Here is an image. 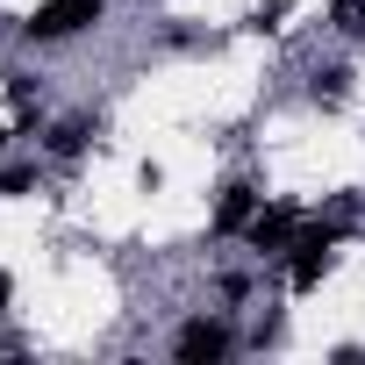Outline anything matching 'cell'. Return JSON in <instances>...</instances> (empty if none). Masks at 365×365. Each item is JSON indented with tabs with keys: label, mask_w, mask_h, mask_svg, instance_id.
<instances>
[{
	"label": "cell",
	"mask_w": 365,
	"mask_h": 365,
	"mask_svg": "<svg viewBox=\"0 0 365 365\" xmlns=\"http://www.w3.org/2000/svg\"><path fill=\"white\" fill-rule=\"evenodd\" d=\"M79 143H86V122H58L51 129V150L58 158H79Z\"/></svg>",
	"instance_id": "6"
},
{
	"label": "cell",
	"mask_w": 365,
	"mask_h": 365,
	"mask_svg": "<svg viewBox=\"0 0 365 365\" xmlns=\"http://www.w3.org/2000/svg\"><path fill=\"white\" fill-rule=\"evenodd\" d=\"M287 22V0H265V8H258V29H279Z\"/></svg>",
	"instance_id": "9"
},
{
	"label": "cell",
	"mask_w": 365,
	"mask_h": 365,
	"mask_svg": "<svg viewBox=\"0 0 365 365\" xmlns=\"http://www.w3.org/2000/svg\"><path fill=\"white\" fill-rule=\"evenodd\" d=\"M29 187H36L29 165H8V172H0V194H29Z\"/></svg>",
	"instance_id": "8"
},
{
	"label": "cell",
	"mask_w": 365,
	"mask_h": 365,
	"mask_svg": "<svg viewBox=\"0 0 365 365\" xmlns=\"http://www.w3.org/2000/svg\"><path fill=\"white\" fill-rule=\"evenodd\" d=\"M251 244L258 251H287L294 244V208H258L251 215Z\"/></svg>",
	"instance_id": "4"
},
{
	"label": "cell",
	"mask_w": 365,
	"mask_h": 365,
	"mask_svg": "<svg viewBox=\"0 0 365 365\" xmlns=\"http://www.w3.org/2000/svg\"><path fill=\"white\" fill-rule=\"evenodd\" d=\"M251 215H258V194H251V187H230L222 208H215V230H222V237H230V230H251Z\"/></svg>",
	"instance_id": "5"
},
{
	"label": "cell",
	"mask_w": 365,
	"mask_h": 365,
	"mask_svg": "<svg viewBox=\"0 0 365 365\" xmlns=\"http://www.w3.org/2000/svg\"><path fill=\"white\" fill-rule=\"evenodd\" d=\"M0 150H8V129H0Z\"/></svg>",
	"instance_id": "11"
},
{
	"label": "cell",
	"mask_w": 365,
	"mask_h": 365,
	"mask_svg": "<svg viewBox=\"0 0 365 365\" xmlns=\"http://www.w3.org/2000/svg\"><path fill=\"white\" fill-rule=\"evenodd\" d=\"M8 294H15V287H8V272H0V301H8Z\"/></svg>",
	"instance_id": "10"
},
{
	"label": "cell",
	"mask_w": 365,
	"mask_h": 365,
	"mask_svg": "<svg viewBox=\"0 0 365 365\" xmlns=\"http://www.w3.org/2000/svg\"><path fill=\"white\" fill-rule=\"evenodd\" d=\"M93 15H101V0H43V8H36L22 29H29L36 43H58V36H79Z\"/></svg>",
	"instance_id": "1"
},
{
	"label": "cell",
	"mask_w": 365,
	"mask_h": 365,
	"mask_svg": "<svg viewBox=\"0 0 365 365\" xmlns=\"http://www.w3.org/2000/svg\"><path fill=\"white\" fill-rule=\"evenodd\" d=\"M336 29L365 43V0H336Z\"/></svg>",
	"instance_id": "7"
},
{
	"label": "cell",
	"mask_w": 365,
	"mask_h": 365,
	"mask_svg": "<svg viewBox=\"0 0 365 365\" xmlns=\"http://www.w3.org/2000/svg\"><path fill=\"white\" fill-rule=\"evenodd\" d=\"M222 351H230V329L208 322V315L179 329V358H187V365H208V358H222Z\"/></svg>",
	"instance_id": "3"
},
{
	"label": "cell",
	"mask_w": 365,
	"mask_h": 365,
	"mask_svg": "<svg viewBox=\"0 0 365 365\" xmlns=\"http://www.w3.org/2000/svg\"><path fill=\"white\" fill-rule=\"evenodd\" d=\"M336 237H344L336 222H315V230H301V237H294V287H301V294H308V287L322 279V265H329Z\"/></svg>",
	"instance_id": "2"
}]
</instances>
